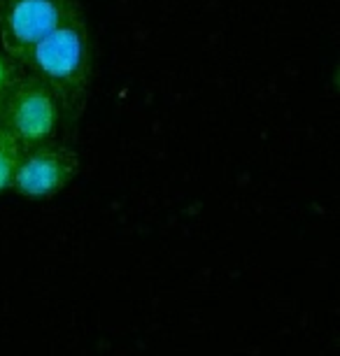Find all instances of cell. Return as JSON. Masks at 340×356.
<instances>
[{
  "instance_id": "cell-1",
  "label": "cell",
  "mask_w": 340,
  "mask_h": 356,
  "mask_svg": "<svg viewBox=\"0 0 340 356\" xmlns=\"http://www.w3.org/2000/svg\"><path fill=\"white\" fill-rule=\"evenodd\" d=\"M22 65L54 93L61 129L75 133L93 86V47L84 10L75 12L54 33L40 40L22 58Z\"/></svg>"
},
{
  "instance_id": "cell-5",
  "label": "cell",
  "mask_w": 340,
  "mask_h": 356,
  "mask_svg": "<svg viewBox=\"0 0 340 356\" xmlns=\"http://www.w3.org/2000/svg\"><path fill=\"white\" fill-rule=\"evenodd\" d=\"M19 156H22V145L0 124V193L12 189V179H15Z\"/></svg>"
},
{
  "instance_id": "cell-3",
  "label": "cell",
  "mask_w": 340,
  "mask_h": 356,
  "mask_svg": "<svg viewBox=\"0 0 340 356\" xmlns=\"http://www.w3.org/2000/svg\"><path fill=\"white\" fill-rule=\"evenodd\" d=\"M79 10V0H3L0 49L22 63L40 40L54 33Z\"/></svg>"
},
{
  "instance_id": "cell-4",
  "label": "cell",
  "mask_w": 340,
  "mask_h": 356,
  "mask_svg": "<svg viewBox=\"0 0 340 356\" xmlns=\"http://www.w3.org/2000/svg\"><path fill=\"white\" fill-rule=\"evenodd\" d=\"M77 172L79 154L58 140H49V143L22 149L12 189L33 200L51 198L65 189Z\"/></svg>"
},
{
  "instance_id": "cell-2",
  "label": "cell",
  "mask_w": 340,
  "mask_h": 356,
  "mask_svg": "<svg viewBox=\"0 0 340 356\" xmlns=\"http://www.w3.org/2000/svg\"><path fill=\"white\" fill-rule=\"evenodd\" d=\"M0 124L17 138L22 149H29L56 140L61 112L54 93L47 89L42 79L26 72L0 105Z\"/></svg>"
},
{
  "instance_id": "cell-6",
  "label": "cell",
  "mask_w": 340,
  "mask_h": 356,
  "mask_svg": "<svg viewBox=\"0 0 340 356\" xmlns=\"http://www.w3.org/2000/svg\"><path fill=\"white\" fill-rule=\"evenodd\" d=\"M24 75H26L24 65L0 49V105H3V100L10 96V91L15 89L17 82Z\"/></svg>"
},
{
  "instance_id": "cell-7",
  "label": "cell",
  "mask_w": 340,
  "mask_h": 356,
  "mask_svg": "<svg viewBox=\"0 0 340 356\" xmlns=\"http://www.w3.org/2000/svg\"><path fill=\"white\" fill-rule=\"evenodd\" d=\"M0 26H3V0H0Z\"/></svg>"
}]
</instances>
